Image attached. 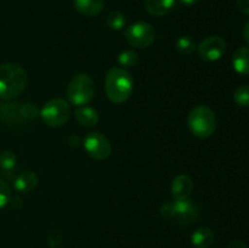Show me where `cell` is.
Masks as SVG:
<instances>
[{"instance_id": "1", "label": "cell", "mask_w": 249, "mask_h": 248, "mask_svg": "<svg viewBox=\"0 0 249 248\" xmlns=\"http://www.w3.org/2000/svg\"><path fill=\"white\" fill-rule=\"evenodd\" d=\"M134 79L130 73L122 67L108 70L105 77V91L107 97L114 104H123L131 96Z\"/></svg>"}, {"instance_id": "2", "label": "cell", "mask_w": 249, "mask_h": 248, "mask_svg": "<svg viewBox=\"0 0 249 248\" xmlns=\"http://www.w3.org/2000/svg\"><path fill=\"white\" fill-rule=\"evenodd\" d=\"M28 77L21 66L16 63L0 65V99H14L26 89Z\"/></svg>"}, {"instance_id": "3", "label": "cell", "mask_w": 249, "mask_h": 248, "mask_svg": "<svg viewBox=\"0 0 249 248\" xmlns=\"http://www.w3.org/2000/svg\"><path fill=\"white\" fill-rule=\"evenodd\" d=\"M187 124H189L190 131L195 136L199 139H207L215 133L218 121H216V116L213 109L199 105L190 111Z\"/></svg>"}, {"instance_id": "4", "label": "cell", "mask_w": 249, "mask_h": 248, "mask_svg": "<svg viewBox=\"0 0 249 248\" xmlns=\"http://www.w3.org/2000/svg\"><path fill=\"white\" fill-rule=\"evenodd\" d=\"M95 95V80L91 75L87 73H79L75 74L70 80L66 89V96H67L70 104L73 106L80 107L89 104Z\"/></svg>"}, {"instance_id": "5", "label": "cell", "mask_w": 249, "mask_h": 248, "mask_svg": "<svg viewBox=\"0 0 249 248\" xmlns=\"http://www.w3.org/2000/svg\"><path fill=\"white\" fill-rule=\"evenodd\" d=\"M160 215L167 219H175L181 224H192L198 219L199 211L195 202L187 199H174L167 202L160 209Z\"/></svg>"}, {"instance_id": "6", "label": "cell", "mask_w": 249, "mask_h": 248, "mask_svg": "<svg viewBox=\"0 0 249 248\" xmlns=\"http://www.w3.org/2000/svg\"><path fill=\"white\" fill-rule=\"evenodd\" d=\"M71 106L66 100L53 99L46 102L40 111L44 124L51 128H58L66 124L71 117Z\"/></svg>"}, {"instance_id": "7", "label": "cell", "mask_w": 249, "mask_h": 248, "mask_svg": "<svg viewBox=\"0 0 249 248\" xmlns=\"http://www.w3.org/2000/svg\"><path fill=\"white\" fill-rule=\"evenodd\" d=\"M124 38L134 48L146 49L155 41L156 31L147 22H135L126 27Z\"/></svg>"}, {"instance_id": "8", "label": "cell", "mask_w": 249, "mask_h": 248, "mask_svg": "<svg viewBox=\"0 0 249 248\" xmlns=\"http://www.w3.org/2000/svg\"><path fill=\"white\" fill-rule=\"evenodd\" d=\"M83 145L88 155L96 160L107 159L111 155L112 147L108 139L99 131H91L87 134L83 140Z\"/></svg>"}, {"instance_id": "9", "label": "cell", "mask_w": 249, "mask_h": 248, "mask_svg": "<svg viewBox=\"0 0 249 248\" xmlns=\"http://www.w3.org/2000/svg\"><path fill=\"white\" fill-rule=\"evenodd\" d=\"M197 53L199 57L204 61H208V62L218 61L225 55L226 41L218 35L208 36L197 45Z\"/></svg>"}, {"instance_id": "10", "label": "cell", "mask_w": 249, "mask_h": 248, "mask_svg": "<svg viewBox=\"0 0 249 248\" xmlns=\"http://www.w3.org/2000/svg\"><path fill=\"white\" fill-rule=\"evenodd\" d=\"M170 191L174 199H187L194 191V180L186 174L178 175L172 181Z\"/></svg>"}, {"instance_id": "11", "label": "cell", "mask_w": 249, "mask_h": 248, "mask_svg": "<svg viewBox=\"0 0 249 248\" xmlns=\"http://www.w3.org/2000/svg\"><path fill=\"white\" fill-rule=\"evenodd\" d=\"M177 0H145V10L155 17H162L174 10Z\"/></svg>"}, {"instance_id": "12", "label": "cell", "mask_w": 249, "mask_h": 248, "mask_svg": "<svg viewBox=\"0 0 249 248\" xmlns=\"http://www.w3.org/2000/svg\"><path fill=\"white\" fill-rule=\"evenodd\" d=\"M73 6L80 15L96 16L104 9V0H73Z\"/></svg>"}, {"instance_id": "13", "label": "cell", "mask_w": 249, "mask_h": 248, "mask_svg": "<svg viewBox=\"0 0 249 248\" xmlns=\"http://www.w3.org/2000/svg\"><path fill=\"white\" fill-rule=\"evenodd\" d=\"M75 121L80 124L82 126H87V128H90V126L96 125L97 122H99V112L95 108L89 106H80L75 109L74 112Z\"/></svg>"}, {"instance_id": "14", "label": "cell", "mask_w": 249, "mask_h": 248, "mask_svg": "<svg viewBox=\"0 0 249 248\" xmlns=\"http://www.w3.org/2000/svg\"><path fill=\"white\" fill-rule=\"evenodd\" d=\"M191 242L196 248H209L214 242V232L207 226L196 229L191 235Z\"/></svg>"}, {"instance_id": "15", "label": "cell", "mask_w": 249, "mask_h": 248, "mask_svg": "<svg viewBox=\"0 0 249 248\" xmlns=\"http://www.w3.org/2000/svg\"><path fill=\"white\" fill-rule=\"evenodd\" d=\"M38 185V177L33 172L21 173L15 180V189L22 194H28L33 191Z\"/></svg>"}, {"instance_id": "16", "label": "cell", "mask_w": 249, "mask_h": 248, "mask_svg": "<svg viewBox=\"0 0 249 248\" xmlns=\"http://www.w3.org/2000/svg\"><path fill=\"white\" fill-rule=\"evenodd\" d=\"M233 70L242 75H249V48H240L232 55Z\"/></svg>"}, {"instance_id": "17", "label": "cell", "mask_w": 249, "mask_h": 248, "mask_svg": "<svg viewBox=\"0 0 249 248\" xmlns=\"http://www.w3.org/2000/svg\"><path fill=\"white\" fill-rule=\"evenodd\" d=\"M175 46H177V50L182 55H191L195 51H197L196 41L189 35H182L178 38Z\"/></svg>"}, {"instance_id": "18", "label": "cell", "mask_w": 249, "mask_h": 248, "mask_svg": "<svg viewBox=\"0 0 249 248\" xmlns=\"http://www.w3.org/2000/svg\"><path fill=\"white\" fill-rule=\"evenodd\" d=\"M118 63L122 68H134L139 63V55L134 50H124L118 55Z\"/></svg>"}, {"instance_id": "19", "label": "cell", "mask_w": 249, "mask_h": 248, "mask_svg": "<svg viewBox=\"0 0 249 248\" xmlns=\"http://www.w3.org/2000/svg\"><path fill=\"white\" fill-rule=\"evenodd\" d=\"M106 23L112 31H122L125 27V16L119 11H111L106 16Z\"/></svg>"}, {"instance_id": "20", "label": "cell", "mask_w": 249, "mask_h": 248, "mask_svg": "<svg viewBox=\"0 0 249 248\" xmlns=\"http://www.w3.org/2000/svg\"><path fill=\"white\" fill-rule=\"evenodd\" d=\"M233 100L241 107H249V85L238 87L233 92Z\"/></svg>"}, {"instance_id": "21", "label": "cell", "mask_w": 249, "mask_h": 248, "mask_svg": "<svg viewBox=\"0 0 249 248\" xmlns=\"http://www.w3.org/2000/svg\"><path fill=\"white\" fill-rule=\"evenodd\" d=\"M39 114L38 107L32 102H26L19 106V116L27 121H32V119L36 118Z\"/></svg>"}, {"instance_id": "22", "label": "cell", "mask_w": 249, "mask_h": 248, "mask_svg": "<svg viewBox=\"0 0 249 248\" xmlns=\"http://www.w3.org/2000/svg\"><path fill=\"white\" fill-rule=\"evenodd\" d=\"M16 156L11 151H4V152L0 153V167L4 170L14 169L15 165H16Z\"/></svg>"}, {"instance_id": "23", "label": "cell", "mask_w": 249, "mask_h": 248, "mask_svg": "<svg viewBox=\"0 0 249 248\" xmlns=\"http://www.w3.org/2000/svg\"><path fill=\"white\" fill-rule=\"evenodd\" d=\"M11 199V189L9 185L0 179V209L4 208Z\"/></svg>"}, {"instance_id": "24", "label": "cell", "mask_w": 249, "mask_h": 248, "mask_svg": "<svg viewBox=\"0 0 249 248\" xmlns=\"http://www.w3.org/2000/svg\"><path fill=\"white\" fill-rule=\"evenodd\" d=\"M237 7L241 12L249 15V0H237Z\"/></svg>"}, {"instance_id": "25", "label": "cell", "mask_w": 249, "mask_h": 248, "mask_svg": "<svg viewBox=\"0 0 249 248\" xmlns=\"http://www.w3.org/2000/svg\"><path fill=\"white\" fill-rule=\"evenodd\" d=\"M228 248H248V247L246 246L245 242H242V241L233 240V241H231L230 243H229Z\"/></svg>"}, {"instance_id": "26", "label": "cell", "mask_w": 249, "mask_h": 248, "mask_svg": "<svg viewBox=\"0 0 249 248\" xmlns=\"http://www.w3.org/2000/svg\"><path fill=\"white\" fill-rule=\"evenodd\" d=\"M243 38L249 44V21L243 27Z\"/></svg>"}, {"instance_id": "27", "label": "cell", "mask_w": 249, "mask_h": 248, "mask_svg": "<svg viewBox=\"0 0 249 248\" xmlns=\"http://www.w3.org/2000/svg\"><path fill=\"white\" fill-rule=\"evenodd\" d=\"M177 1L181 2V4L186 5V6H191V5L197 4V2H198L199 0H177Z\"/></svg>"}]
</instances>
